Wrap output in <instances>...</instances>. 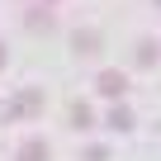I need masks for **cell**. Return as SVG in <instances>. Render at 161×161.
<instances>
[{
  "label": "cell",
  "mask_w": 161,
  "mask_h": 161,
  "mask_svg": "<svg viewBox=\"0 0 161 161\" xmlns=\"http://www.w3.org/2000/svg\"><path fill=\"white\" fill-rule=\"evenodd\" d=\"M95 90H100L104 100H123V90H128V76H123V71H114V66H104V71L95 76Z\"/></svg>",
  "instance_id": "obj_1"
},
{
  "label": "cell",
  "mask_w": 161,
  "mask_h": 161,
  "mask_svg": "<svg viewBox=\"0 0 161 161\" xmlns=\"http://www.w3.org/2000/svg\"><path fill=\"white\" fill-rule=\"evenodd\" d=\"M38 109H43V95H38V90H19V100L5 109V119H14V114H38Z\"/></svg>",
  "instance_id": "obj_2"
},
{
  "label": "cell",
  "mask_w": 161,
  "mask_h": 161,
  "mask_svg": "<svg viewBox=\"0 0 161 161\" xmlns=\"http://www.w3.org/2000/svg\"><path fill=\"white\" fill-rule=\"evenodd\" d=\"M71 47H76L80 57H95V52H100V33H95V29H76Z\"/></svg>",
  "instance_id": "obj_3"
},
{
  "label": "cell",
  "mask_w": 161,
  "mask_h": 161,
  "mask_svg": "<svg viewBox=\"0 0 161 161\" xmlns=\"http://www.w3.org/2000/svg\"><path fill=\"white\" fill-rule=\"evenodd\" d=\"M52 152H47V142H38V137H29L24 147H19V161H47Z\"/></svg>",
  "instance_id": "obj_4"
},
{
  "label": "cell",
  "mask_w": 161,
  "mask_h": 161,
  "mask_svg": "<svg viewBox=\"0 0 161 161\" xmlns=\"http://www.w3.org/2000/svg\"><path fill=\"white\" fill-rule=\"evenodd\" d=\"M104 128H119V133H123V128H133V114H128L123 104H114V109H109V119H104Z\"/></svg>",
  "instance_id": "obj_5"
},
{
  "label": "cell",
  "mask_w": 161,
  "mask_h": 161,
  "mask_svg": "<svg viewBox=\"0 0 161 161\" xmlns=\"http://www.w3.org/2000/svg\"><path fill=\"white\" fill-rule=\"evenodd\" d=\"M156 62V43H137V66H152Z\"/></svg>",
  "instance_id": "obj_6"
},
{
  "label": "cell",
  "mask_w": 161,
  "mask_h": 161,
  "mask_svg": "<svg viewBox=\"0 0 161 161\" xmlns=\"http://www.w3.org/2000/svg\"><path fill=\"white\" fill-rule=\"evenodd\" d=\"M90 119H95V114H90V109H86V104H71V123H76V128H86V123H90Z\"/></svg>",
  "instance_id": "obj_7"
},
{
  "label": "cell",
  "mask_w": 161,
  "mask_h": 161,
  "mask_svg": "<svg viewBox=\"0 0 161 161\" xmlns=\"http://www.w3.org/2000/svg\"><path fill=\"white\" fill-rule=\"evenodd\" d=\"M29 24H33V29H47V24H52V14H47V10H33V14H29Z\"/></svg>",
  "instance_id": "obj_8"
},
{
  "label": "cell",
  "mask_w": 161,
  "mask_h": 161,
  "mask_svg": "<svg viewBox=\"0 0 161 161\" xmlns=\"http://www.w3.org/2000/svg\"><path fill=\"white\" fill-rule=\"evenodd\" d=\"M0 66H5V47H0Z\"/></svg>",
  "instance_id": "obj_9"
}]
</instances>
